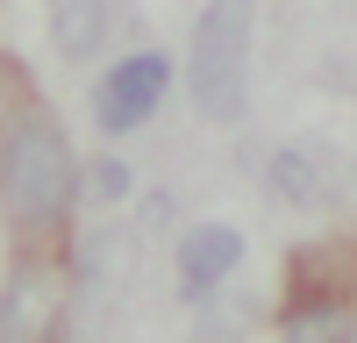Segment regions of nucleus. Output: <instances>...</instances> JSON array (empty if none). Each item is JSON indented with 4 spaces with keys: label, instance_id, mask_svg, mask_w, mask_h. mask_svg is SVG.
<instances>
[{
    "label": "nucleus",
    "instance_id": "obj_11",
    "mask_svg": "<svg viewBox=\"0 0 357 343\" xmlns=\"http://www.w3.org/2000/svg\"><path fill=\"white\" fill-rule=\"evenodd\" d=\"M350 343H357V329H350Z\"/></svg>",
    "mask_w": 357,
    "mask_h": 343
},
{
    "label": "nucleus",
    "instance_id": "obj_6",
    "mask_svg": "<svg viewBox=\"0 0 357 343\" xmlns=\"http://www.w3.org/2000/svg\"><path fill=\"white\" fill-rule=\"evenodd\" d=\"M50 36L65 57H93L107 36V0H50Z\"/></svg>",
    "mask_w": 357,
    "mask_h": 343
},
{
    "label": "nucleus",
    "instance_id": "obj_7",
    "mask_svg": "<svg viewBox=\"0 0 357 343\" xmlns=\"http://www.w3.org/2000/svg\"><path fill=\"white\" fill-rule=\"evenodd\" d=\"M257 172H264V186H272L286 208H321V165H314L307 151H293V143H286V151H272Z\"/></svg>",
    "mask_w": 357,
    "mask_h": 343
},
{
    "label": "nucleus",
    "instance_id": "obj_1",
    "mask_svg": "<svg viewBox=\"0 0 357 343\" xmlns=\"http://www.w3.org/2000/svg\"><path fill=\"white\" fill-rule=\"evenodd\" d=\"M79 193V165L72 143L50 114L29 100L8 129H0V208H8L15 229H57Z\"/></svg>",
    "mask_w": 357,
    "mask_h": 343
},
{
    "label": "nucleus",
    "instance_id": "obj_3",
    "mask_svg": "<svg viewBox=\"0 0 357 343\" xmlns=\"http://www.w3.org/2000/svg\"><path fill=\"white\" fill-rule=\"evenodd\" d=\"M165 86H172V57H165V50H129L122 65H107L100 86H93V122H100L107 136L143 129V122L158 114Z\"/></svg>",
    "mask_w": 357,
    "mask_h": 343
},
{
    "label": "nucleus",
    "instance_id": "obj_8",
    "mask_svg": "<svg viewBox=\"0 0 357 343\" xmlns=\"http://www.w3.org/2000/svg\"><path fill=\"white\" fill-rule=\"evenodd\" d=\"M286 343H350L343 329V314L321 300V307H301V314H286Z\"/></svg>",
    "mask_w": 357,
    "mask_h": 343
},
{
    "label": "nucleus",
    "instance_id": "obj_2",
    "mask_svg": "<svg viewBox=\"0 0 357 343\" xmlns=\"http://www.w3.org/2000/svg\"><path fill=\"white\" fill-rule=\"evenodd\" d=\"M250 36H257V0H207L186 43V100L200 122L236 129L250 114Z\"/></svg>",
    "mask_w": 357,
    "mask_h": 343
},
{
    "label": "nucleus",
    "instance_id": "obj_9",
    "mask_svg": "<svg viewBox=\"0 0 357 343\" xmlns=\"http://www.w3.org/2000/svg\"><path fill=\"white\" fill-rule=\"evenodd\" d=\"M86 186H93L100 208H114V200H129V158H93V172H86Z\"/></svg>",
    "mask_w": 357,
    "mask_h": 343
},
{
    "label": "nucleus",
    "instance_id": "obj_5",
    "mask_svg": "<svg viewBox=\"0 0 357 343\" xmlns=\"http://www.w3.org/2000/svg\"><path fill=\"white\" fill-rule=\"evenodd\" d=\"M243 265V229L229 222H193L178 236V300H215Z\"/></svg>",
    "mask_w": 357,
    "mask_h": 343
},
{
    "label": "nucleus",
    "instance_id": "obj_4",
    "mask_svg": "<svg viewBox=\"0 0 357 343\" xmlns=\"http://www.w3.org/2000/svg\"><path fill=\"white\" fill-rule=\"evenodd\" d=\"M65 314V272L50 257H22L0 279V343H50Z\"/></svg>",
    "mask_w": 357,
    "mask_h": 343
},
{
    "label": "nucleus",
    "instance_id": "obj_10",
    "mask_svg": "<svg viewBox=\"0 0 357 343\" xmlns=\"http://www.w3.org/2000/svg\"><path fill=\"white\" fill-rule=\"evenodd\" d=\"M165 222H172V193H151V208H143V229H151V236H158Z\"/></svg>",
    "mask_w": 357,
    "mask_h": 343
}]
</instances>
